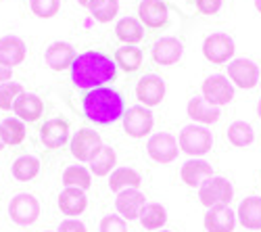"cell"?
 Returning a JSON list of instances; mask_svg holds the SVG:
<instances>
[{
	"mask_svg": "<svg viewBox=\"0 0 261 232\" xmlns=\"http://www.w3.org/2000/svg\"><path fill=\"white\" fill-rule=\"evenodd\" d=\"M203 98L215 105V107L228 105L234 98V88L226 75H211L203 82Z\"/></svg>",
	"mask_w": 261,
	"mask_h": 232,
	"instance_id": "obj_6",
	"label": "cell"
},
{
	"mask_svg": "<svg viewBox=\"0 0 261 232\" xmlns=\"http://www.w3.org/2000/svg\"><path fill=\"white\" fill-rule=\"evenodd\" d=\"M253 138H255L253 128H251L247 121H234V123H230V128H228V140L234 146H247V144L253 142Z\"/></svg>",
	"mask_w": 261,
	"mask_h": 232,
	"instance_id": "obj_34",
	"label": "cell"
},
{
	"mask_svg": "<svg viewBox=\"0 0 261 232\" xmlns=\"http://www.w3.org/2000/svg\"><path fill=\"white\" fill-rule=\"evenodd\" d=\"M163 232H167V230H163Z\"/></svg>",
	"mask_w": 261,
	"mask_h": 232,
	"instance_id": "obj_45",
	"label": "cell"
},
{
	"mask_svg": "<svg viewBox=\"0 0 261 232\" xmlns=\"http://www.w3.org/2000/svg\"><path fill=\"white\" fill-rule=\"evenodd\" d=\"M100 232H127L123 218L119 216H105L100 222Z\"/></svg>",
	"mask_w": 261,
	"mask_h": 232,
	"instance_id": "obj_37",
	"label": "cell"
},
{
	"mask_svg": "<svg viewBox=\"0 0 261 232\" xmlns=\"http://www.w3.org/2000/svg\"><path fill=\"white\" fill-rule=\"evenodd\" d=\"M115 65H119L127 73L136 71L142 65V50L136 48V46H129V44H125L123 48H117V53H115Z\"/></svg>",
	"mask_w": 261,
	"mask_h": 232,
	"instance_id": "obj_30",
	"label": "cell"
},
{
	"mask_svg": "<svg viewBox=\"0 0 261 232\" xmlns=\"http://www.w3.org/2000/svg\"><path fill=\"white\" fill-rule=\"evenodd\" d=\"M213 144V136L207 128L203 125H186V128L180 132V149L188 155H205L211 151Z\"/></svg>",
	"mask_w": 261,
	"mask_h": 232,
	"instance_id": "obj_3",
	"label": "cell"
},
{
	"mask_svg": "<svg viewBox=\"0 0 261 232\" xmlns=\"http://www.w3.org/2000/svg\"><path fill=\"white\" fill-rule=\"evenodd\" d=\"M44 59H46V65L55 71H63L67 67L71 69L73 61H75V50L67 42H53L44 53Z\"/></svg>",
	"mask_w": 261,
	"mask_h": 232,
	"instance_id": "obj_16",
	"label": "cell"
},
{
	"mask_svg": "<svg viewBox=\"0 0 261 232\" xmlns=\"http://www.w3.org/2000/svg\"><path fill=\"white\" fill-rule=\"evenodd\" d=\"M5 149V142H3V138H0V151H3Z\"/></svg>",
	"mask_w": 261,
	"mask_h": 232,
	"instance_id": "obj_44",
	"label": "cell"
},
{
	"mask_svg": "<svg viewBox=\"0 0 261 232\" xmlns=\"http://www.w3.org/2000/svg\"><path fill=\"white\" fill-rule=\"evenodd\" d=\"M236 224V214L228 205H215L209 207L205 214V228L207 232H232Z\"/></svg>",
	"mask_w": 261,
	"mask_h": 232,
	"instance_id": "obj_15",
	"label": "cell"
},
{
	"mask_svg": "<svg viewBox=\"0 0 261 232\" xmlns=\"http://www.w3.org/2000/svg\"><path fill=\"white\" fill-rule=\"evenodd\" d=\"M67 138H69V123L65 119H50L40 130V140L48 149H59V146L67 142Z\"/></svg>",
	"mask_w": 261,
	"mask_h": 232,
	"instance_id": "obj_18",
	"label": "cell"
},
{
	"mask_svg": "<svg viewBox=\"0 0 261 232\" xmlns=\"http://www.w3.org/2000/svg\"><path fill=\"white\" fill-rule=\"evenodd\" d=\"M234 188L226 178H209L199 186V199L205 207H215V205H226L232 201Z\"/></svg>",
	"mask_w": 261,
	"mask_h": 232,
	"instance_id": "obj_4",
	"label": "cell"
},
{
	"mask_svg": "<svg viewBox=\"0 0 261 232\" xmlns=\"http://www.w3.org/2000/svg\"><path fill=\"white\" fill-rule=\"evenodd\" d=\"M63 184L67 188H90V172L82 165H69L67 170L63 172Z\"/></svg>",
	"mask_w": 261,
	"mask_h": 232,
	"instance_id": "obj_32",
	"label": "cell"
},
{
	"mask_svg": "<svg viewBox=\"0 0 261 232\" xmlns=\"http://www.w3.org/2000/svg\"><path fill=\"white\" fill-rule=\"evenodd\" d=\"M257 113H259V117H261V100H259V105H257Z\"/></svg>",
	"mask_w": 261,
	"mask_h": 232,
	"instance_id": "obj_43",
	"label": "cell"
},
{
	"mask_svg": "<svg viewBox=\"0 0 261 232\" xmlns=\"http://www.w3.org/2000/svg\"><path fill=\"white\" fill-rule=\"evenodd\" d=\"M123 128L132 138H142L153 128V113L144 107H129L123 113Z\"/></svg>",
	"mask_w": 261,
	"mask_h": 232,
	"instance_id": "obj_7",
	"label": "cell"
},
{
	"mask_svg": "<svg viewBox=\"0 0 261 232\" xmlns=\"http://www.w3.org/2000/svg\"><path fill=\"white\" fill-rule=\"evenodd\" d=\"M182 53H184L182 42L171 38V36L157 40L155 46H153V59L159 63V65H173V63L180 61Z\"/></svg>",
	"mask_w": 261,
	"mask_h": 232,
	"instance_id": "obj_19",
	"label": "cell"
},
{
	"mask_svg": "<svg viewBox=\"0 0 261 232\" xmlns=\"http://www.w3.org/2000/svg\"><path fill=\"white\" fill-rule=\"evenodd\" d=\"M38 172H40V159L34 155H23L13 163V176L21 182L34 180L38 176Z\"/></svg>",
	"mask_w": 261,
	"mask_h": 232,
	"instance_id": "obj_31",
	"label": "cell"
},
{
	"mask_svg": "<svg viewBox=\"0 0 261 232\" xmlns=\"http://www.w3.org/2000/svg\"><path fill=\"white\" fill-rule=\"evenodd\" d=\"M9 216L15 224L19 226H30L38 220L40 216V203L34 195H28V193H21L17 195L15 199H11V205H9Z\"/></svg>",
	"mask_w": 261,
	"mask_h": 232,
	"instance_id": "obj_5",
	"label": "cell"
},
{
	"mask_svg": "<svg viewBox=\"0 0 261 232\" xmlns=\"http://www.w3.org/2000/svg\"><path fill=\"white\" fill-rule=\"evenodd\" d=\"M84 113L94 123H113L123 117V98L113 88H94L84 96Z\"/></svg>",
	"mask_w": 261,
	"mask_h": 232,
	"instance_id": "obj_2",
	"label": "cell"
},
{
	"mask_svg": "<svg viewBox=\"0 0 261 232\" xmlns=\"http://www.w3.org/2000/svg\"><path fill=\"white\" fill-rule=\"evenodd\" d=\"M92 17L100 23H109L111 19H115L117 11H119V3L117 0H90L88 5Z\"/></svg>",
	"mask_w": 261,
	"mask_h": 232,
	"instance_id": "obj_33",
	"label": "cell"
},
{
	"mask_svg": "<svg viewBox=\"0 0 261 232\" xmlns=\"http://www.w3.org/2000/svg\"><path fill=\"white\" fill-rule=\"evenodd\" d=\"M228 75L230 80L241 88H253L255 84L259 82V69L253 61L249 59H236L228 65Z\"/></svg>",
	"mask_w": 261,
	"mask_h": 232,
	"instance_id": "obj_11",
	"label": "cell"
},
{
	"mask_svg": "<svg viewBox=\"0 0 261 232\" xmlns=\"http://www.w3.org/2000/svg\"><path fill=\"white\" fill-rule=\"evenodd\" d=\"M30 7L34 11V15L42 17V19H48L55 17L61 9V0H30Z\"/></svg>",
	"mask_w": 261,
	"mask_h": 232,
	"instance_id": "obj_36",
	"label": "cell"
},
{
	"mask_svg": "<svg viewBox=\"0 0 261 232\" xmlns=\"http://www.w3.org/2000/svg\"><path fill=\"white\" fill-rule=\"evenodd\" d=\"M197 7H199L201 13H205V15H213V13L220 11L222 0H197Z\"/></svg>",
	"mask_w": 261,
	"mask_h": 232,
	"instance_id": "obj_38",
	"label": "cell"
},
{
	"mask_svg": "<svg viewBox=\"0 0 261 232\" xmlns=\"http://www.w3.org/2000/svg\"><path fill=\"white\" fill-rule=\"evenodd\" d=\"M57 232H86V226H84L80 220L69 218V220L61 222V226H59V230H57Z\"/></svg>",
	"mask_w": 261,
	"mask_h": 232,
	"instance_id": "obj_39",
	"label": "cell"
},
{
	"mask_svg": "<svg viewBox=\"0 0 261 232\" xmlns=\"http://www.w3.org/2000/svg\"><path fill=\"white\" fill-rule=\"evenodd\" d=\"M144 205H146V199L138 188H125V191L117 193V199H115L117 212L127 220L140 218V212L144 209Z\"/></svg>",
	"mask_w": 261,
	"mask_h": 232,
	"instance_id": "obj_14",
	"label": "cell"
},
{
	"mask_svg": "<svg viewBox=\"0 0 261 232\" xmlns=\"http://www.w3.org/2000/svg\"><path fill=\"white\" fill-rule=\"evenodd\" d=\"M167 222V212L165 207L159 203H146L144 209L140 212V224L146 230H157Z\"/></svg>",
	"mask_w": 261,
	"mask_h": 232,
	"instance_id": "obj_28",
	"label": "cell"
},
{
	"mask_svg": "<svg viewBox=\"0 0 261 232\" xmlns=\"http://www.w3.org/2000/svg\"><path fill=\"white\" fill-rule=\"evenodd\" d=\"M115 75H117L115 61H111V57L96 50L77 55L71 65V80L82 90L102 88V84L115 80Z\"/></svg>",
	"mask_w": 261,
	"mask_h": 232,
	"instance_id": "obj_1",
	"label": "cell"
},
{
	"mask_svg": "<svg viewBox=\"0 0 261 232\" xmlns=\"http://www.w3.org/2000/svg\"><path fill=\"white\" fill-rule=\"evenodd\" d=\"M77 3H80L82 7H86V9H88V5H90V0H77Z\"/></svg>",
	"mask_w": 261,
	"mask_h": 232,
	"instance_id": "obj_41",
	"label": "cell"
},
{
	"mask_svg": "<svg viewBox=\"0 0 261 232\" xmlns=\"http://www.w3.org/2000/svg\"><path fill=\"white\" fill-rule=\"evenodd\" d=\"M182 180L188 186H201L203 182H207L209 178H213V170L211 165L203 159H190L182 165Z\"/></svg>",
	"mask_w": 261,
	"mask_h": 232,
	"instance_id": "obj_21",
	"label": "cell"
},
{
	"mask_svg": "<svg viewBox=\"0 0 261 232\" xmlns=\"http://www.w3.org/2000/svg\"><path fill=\"white\" fill-rule=\"evenodd\" d=\"M11 78H13V69L11 67H5L3 63H0V86H3L5 82H11Z\"/></svg>",
	"mask_w": 261,
	"mask_h": 232,
	"instance_id": "obj_40",
	"label": "cell"
},
{
	"mask_svg": "<svg viewBox=\"0 0 261 232\" xmlns=\"http://www.w3.org/2000/svg\"><path fill=\"white\" fill-rule=\"evenodd\" d=\"M140 182L142 180L136 170H132V167H119V170H115L111 174V178H109V188L115 193H121L125 188H138Z\"/></svg>",
	"mask_w": 261,
	"mask_h": 232,
	"instance_id": "obj_25",
	"label": "cell"
},
{
	"mask_svg": "<svg viewBox=\"0 0 261 232\" xmlns=\"http://www.w3.org/2000/svg\"><path fill=\"white\" fill-rule=\"evenodd\" d=\"M0 138L5 144H19L25 138V123L19 117H7L0 123Z\"/></svg>",
	"mask_w": 261,
	"mask_h": 232,
	"instance_id": "obj_27",
	"label": "cell"
},
{
	"mask_svg": "<svg viewBox=\"0 0 261 232\" xmlns=\"http://www.w3.org/2000/svg\"><path fill=\"white\" fill-rule=\"evenodd\" d=\"M188 115L201 123H215L220 119V109L205 98H192L188 102Z\"/></svg>",
	"mask_w": 261,
	"mask_h": 232,
	"instance_id": "obj_24",
	"label": "cell"
},
{
	"mask_svg": "<svg viewBox=\"0 0 261 232\" xmlns=\"http://www.w3.org/2000/svg\"><path fill=\"white\" fill-rule=\"evenodd\" d=\"M86 205H88V199L82 188H65L59 195V209L65 216H80Z\"/></svg>",
	"mask_w": 261,
	"mask_h": 232,
	"instance_id": "obj_22",
	"label": "cell"
},
{
	"mask_svg": "<svg viewBox=\"0 0 261 232\" xmlns=\"http://www.w3.org/2000/svg\"><path fill=\"white\" fill-rule=\"evenodd\" d=\"M238 220L249 230H261V199L249 197L238 205Z\"/></svg>",
	"mask_w": 261,
	"mask_h": 232,
	"instance_id": "obj_23",
	"label": "cell"
},
{
	"mask_svg": "<svg viewBox=\"0 0 261 232\" xmlns=\"http://www.w3.org/2000/svg\"><path fill=\"white\" fill-rule=\"evenodd\" d=\"M100 146H102L100 136L96 132H92V130L84 128L71 138V155L75 159H80V161H90Z\"/></svg>",
	"mask_w": 261,
	"mask_h": 232,
	"instance_id": "obj_10",
	"label": "cell"
},
{
	"mask_svg": "<svg viewBox=\"0 0 261 232\" xmlns=\"http://www.w3.org/2000/svg\"><path fill=\"white\" fill-rule=\"evenodd\" d=\"M19 94H23V86L19 82H5L0 86V109L9 111L19 98Z\"/></svg>",
	"mask_w": 261,
	"mask_h": 232,
	"instance_id": "obj_35",
	"label": "cell"
},
{
	"mask_svg": "<svg viewBox=\"0 0 261 232\" xmlns=\"http://www.w3.org/2000/svg\"><path fill=\"white\" fill-rule=\"evenodd\" d=\"M13 111H15V115H17L21 121L32 123V121L40 119V115L44 113V102H42V98H40L38 94L23 92V94H19V98L15 100Z\"/></svg>",
	"mask_w": 261,
	"mask_h": 232,
	"instance_id": "obj_17",
	"label": "cell"
},
{
	"mask_svg": "<svg viewBox=\"0 0 261 232\" xmlns=\"http://www.w3.org/2000/svg\"><path fill=\"white\" fill-rule=\"evenodd\" d=\"M255 9L261 13V0H255Z\"/></svg>",
	"mask_w": 261,
	"mask_h": 232,
	"instance_id": "obj_42",
	"label": "cell"
},
{
	"mask_svg": "<svg viewBox=\"0 0 261 232\" xmlns=\"http://www.w3.org/2000/svg\"><path fill=\"white\" fill-rule=\"evenodd\" d=\"M146 149H148L150 159H155L157 163H169V161H173L178 157V142L167 132L150 136Z\"/></svg>",
	"mask_w": 261,
	"mask_h": 232,
	"instance_id": "obj_8",
	"label": "cell"
},
{
	"mask_svg": "<svg viewBox=\"0 0 261 232\" xmlns=\"http://www.w3.org/2000/svg\"><path fill=\"white\" fill-rule=\"evenodd\" d=\"M203 55L211 63H226L234 55V40L226 34H211L205 38Z\"/></svg>",
	"mask_w": 261,
	"mask_h": 232,
	"instance_id": "obj_9",
	"label": "cell"
},
{
	"mask_svg": "<svg viewBox=\"0 0 261 232\" xmlns=\"http://www.w3.org/2000/svg\"><path fill=\"white\" fill-rule=\"evenodd\" d=\"M115 151L111 149V146H100V149L96 151V155L90 159V170L94 176H107L109 172L113 170L115 165Z\"/></svg>",
	"mask_w": 261,
	"mask_h": 232,
	"instance_id": "obj_29",
	"label": "cell"
},
{
	"mask_svg": "<svg viewBox=\"0 0 261 232\" xmlns=\"http://www.w3.org/2000/svg\"><path fill=\"white\" fill-rule=\"evenodd\" d=\"M136 96H138V100H142L146 105V107H155V105H159L165 96V82L153 73L140 78L138 86H136Z\"/></svg>",
	"mask_w": 261,
	"mask_h": 232,
	"instance_id": "obj_12",
	"label": "cell"
},
{
	"mask_svg": "<svg viewBox=\"0 0 261 232\" xmlns=\"http://www.w3.org/2000/svg\"><path fill=\"white\" fill-rule=\"evenodd\" d=\"M28 48H25V42L21 40L19 36H3L0 38V63L5 67H15L21 65L25 61Z\"/></svg>",
	"mask_w": 261,
	"mask_h": 232,
	"instance_id": "obj_13",
	"label": "cell"
},
{
	"mask_svg": "<svg viewBox=\"0 0 261 232\" xmlns=\"http://www.w3.org/2000/svg\"><path fill=\"white\" fill-rule=\"evenodd\" d=\"M138 15L148 28H161L167 23V5L163 0H142L138 5Z\"/></svg>",
	"mask_w": 261,
	"mask_h": 232,
	"instance_id": "obj_20",
	"label": "cell"
},
{
	"mask_svg": "<svg viewBox=\"0 0 261 232\" xmlns=\"http://www.w3.org/2000/svg\"><path fill=\"white\" fill-rule=\"evenodd\" d=\"M115 32H117V38L121 42H125V44H136V42L142 40L144 36V30L140 25V21H136L134 17H123L119 19V23L115 25Z\"/></svg>",
	"mask_w": 261,
	"mask_h": 232,
	"instance_id": "obj_26",
	"label": "cell"
}]
</instances>
